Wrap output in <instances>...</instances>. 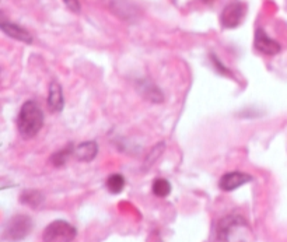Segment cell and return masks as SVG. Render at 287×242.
<instances>
[{"mask_svg": "<svg viewBox=\"0 0 287 242\" xmlns=\"http://www.w3.org/2000/svg\"><path fill=\"white\" fill-rule=\"evenodd\" d=\"M43 125V114L37 102L27 101L22 104L18 118H17V127L18 132L24 139L35 138Z\"/></svg>", "mask_w": 287, "mask_h": 242, "instance_id": "cell-1", "label": "cell"}, {"mask_svg": "<svg viewBox=\"0 0 287 242\" xmlns=\"http://www.w3.org/2000/svg\"><path fill=\"white\" fill-rule=\"evenodd\" d=\"M76 228L67 221H52L42 232L43 242H71L76 237Z\"/></svg>", "mask_w": 287, "mask_h": 242, "instance_id": "cell-2", "label": "cell"}, {"mask_svg": "<svg viewBox=\"0 0 287 242\" xmlns=\"http://www.w3.org/2000/svg\"><path fill=\"white\" fill-rule=\"evenodd\" d=\"M245 16V6L238 2L234 0L231 3H228L224 10L222 11L220 16V22H222L223 28H235L237 25L241 24L243 18Z\"/></svg>", "mask_w": 287, "mask_h": 242, "instance_id": "cell-3", "label": "cell"}, {"mask_svg": "<svg viewBox=\"0 0 287 242\" xmlns=\"http://www.w3.org/2000/svg\"><path fill=\"white\" fill-rule=\"evenodd\" d=\"M30 230H31V220L27 216H16L7 223L5 235L10 241H18L27 237Z\"/></svg>", "mask_w": 287, "mask_h": 242, "instance_id": "cell-4", "label": "cell"}, {"mask_svg": "<svg viewBox=\"0 0 287 242\" xmlns=\"http://www.w3.org/2000/svg\"><path fill=\"white\" fill-rule=\"evenodd\" d=\"M255 49L260 53H264V55L273 56L277 55L282 50V46L275 39L268 37L262 28H258L255 31Z\"/></svg>", "mask_w": 287, "mask_h": 242, "instance_id": "cell-5", "label": "cell"}, {"mask_svg": "<svg viewBox=\"0 0 287 242\" xmlns=\"http://www.w3.org/2000/svg\"><path fill=\"white\" fill-rule=\"evenodd\" d=\"M252 181V176L244 172H238V171H234V172H228L220 178L219 182V186L226 192H231L234 189H238L240 186H243L245 183Z\"/></svg>", "mask_w": 287, "mask_h": 242, "instance_id": "cell-6", "label": "cell"}, {"mask_svg": "<svg viewBox=\"0 0 287 242\" xmlns=\"http://www.w3.org/2000/svg\"><path fill=\"white\" fill-rule=\"evenodd\" d=\"M0 28H2V31H3L6 35H9L10 38L17 39V41H20V42H26V44H31V42H33V37H31V34L28 33L27 30L18 27L17 24H13V22H7V21H2V24H0Z\"/></svg>", "mask_w": 287, "mask_h": 242, "instance_id": "cell-7", "label": "cell"}, {"mask_svg": "<svg viewBox=\"0 0 287 242\" xmlns=\"http://www.w3.org/2000/svg\"><path fill=\"white\" fill-rule=\"evenodd\" d=\"M48 108L51 112H60L63 110V94L59 83L52 82L49 86Z\"/></svg>", "mask_w": 287, "mask_h": 242, "instance_id": "cell-8", "label": "cell"}, {"mask_svg": "<svg viewBox=\"0 0 287 242\" xmlns=\"http://www.w3.org/2000/svg\"><path fill=\"white\" fill-rule=\"evenodd\" d=\"M98 153V146L95 142H86L79 144V147L75 151L77 160L80 161H91Z\"/></svg>", "mask_w": 287, "mask_h": 242, "instance_id": "cell-9", "label": "cell"}, {"mask_svg": "<svg viewBox=\"0 0 287 242\" xmlns=\"http://www.w3.org/2000/svg\"><path fill=\"white\" fill-rule=\"evenodd\" d=\"M171 192V185L167 179L163 178H158L156 181L153 182V193L158 196V198H165Z\"/></svg>", "mask_w": 287, "mask_h": 242, "instance_id": "cell-10", "label": "cell"}, {"mask_svg": "<svg viewBox=\"0 0 287 242\" xmlns=\"http://www.w3.org/2000/svg\"><path fill=\"white\" fill-rule=\"evenodd\" d=\"M107 187L111 193H119L125 187V178L119 174H114L107 179Z\"/></svg>", "mask_w": 287, "mask_h": 242, "instance_id": "cell-11", "label": "cell"}, {"mask_svg": "<svg viewBox=\"0 0 287 242\" xmlns=\"http://www.w3.org/2000/svg\"><path fill=\"white\" fill-rule=\"evenodd\" d=\"M71 147H69V149H65L62 150V151H59V153H56V154H54V157H52V163H54L55 165H63L65 164V161L67 160V157H69V154L71 153Z\"/></svg>", "mask_w": 287, "mask_h": 242, "instance_id": "cell-12", "label": "cell"}, {"mask_svg": "<svg viewBox=\"0 0 287 242\" xmlns=\"http://www.w3.org/2000/svg\"><path fill=\"white\" fill-rule=\"evenodd\" d=\"M66 7L73 13H79L80 11V2L79 0H63Z\"/></svg>", "mask_w": 287, "mask_h": 242, "instance_id": "cell-13", "label": "cell"}]
</instances>
